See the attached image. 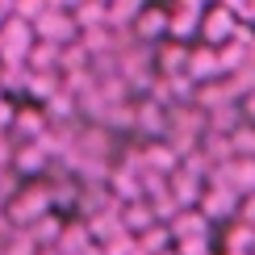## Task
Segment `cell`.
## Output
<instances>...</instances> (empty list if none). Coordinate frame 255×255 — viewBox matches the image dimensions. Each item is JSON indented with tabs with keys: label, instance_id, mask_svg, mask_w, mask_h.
<instances>
[{
	"label": "cell",
	"instance_id": "cell-25",
	"mask_svg": "<svg viewBox=\"0 0 255 255\" xmlns=\"http://www.w3.org/2000/svg\"><path fill=\"white\" fill-rule=\"evenodd\" d=\"M239 21H243V25H255V0H247V8L239 13Z\"/></svg>",
	"mask_w": 255,
	"mask_h": 255
},
{
	"label": "cell",
	"instance_id": "cell-10",
	"mask_svg": "<svg viewBox=\"0 0 255 255\" xmlns=\"http://www.w3.org/2000/svg\"><path fill=\"white\" fill-rule=\"evenodd\" d=\"M155 71H159L163 80H172V76H188V46L172 42V46L155 50Z\"/></svg>",
	"mask_w": 255,
	"mask_h": 255
},
{
	"label": "cell",
	"instance_id": "cell-29",
	"mask_svg": "<svg viewBox=\"0 0 255 255\" xmlns=\"http://www.w3.org/2000/svg\"><path fill=\"white\" fill-rule=\"evenodd\" d=\"M13 4H17V0H0V8H8V13H13Z\"/></svg>",
	"mask_w": 255,
	"mask_h": 255
},
{
	"label": "cell",
	"instance_id": "cell-17",
	"mask_svg": "<svg viewBox=\"0 0 255 255\" xmlns=\"http://www.w3.org/2000/svg\"><path fill=\"white\" fill-rule=\"evenodd\" d=\"M71 21H76L80 34L84 29H101L105 21H109V4H101V0H80V8L71 13Z\"/></svg>",
	"mask_w": 255,
	"mask_h": 255
},
{
	"label": "cell",
	"instance_id": "cell-1",
	"mask_svg": "<svg viewBox=\"0 0 255 255\" xmlns=\"http://www.w3.org/2000/svg\"><path fill=\"white\" fill-rule=\"evenodd\" d=\"M50 209H55V205H50V188H46V184H34V188L17 193V197L4 205V222H8L13 230H29L34 222L46 218Z\"/></svg>",
	"mask_w": 255,
	"mask_h": 255
},
{
	"label": "cell",
	"instance_id": "cell-19",
	"mask_svg": "<svg viewBox=\"0 0 255 255\" xmlns=\"http://www.w3.org/2000/svg\"><path fill=\"white\" fill-rule=\"evenodd\" d=\"M71 113H76V97L59 88L55 97L46 101V122H50V126H67V122H71Z\"/></svg>",
	"mask_w": 255,
	"mask_h": 255
},
{
	"label": "cell",
	"instance_id": "cell-18",
	"mask_svg": "<svg viewBox=\"0 0 255 255\" xmlns=\"http://www.w3.org/2000/svg\"><path fill=\"white\" fill-rule=\"evenodd\" d=\"M59 50L63 46H50V42H34V46H29V59H25V67L29 71H59Z\"/></svg>",
	"mask_w": 255,
	"mask_h": 255
},
{
	"label": "cell",
	"instance_id": "cell-16",
	"mask_svg": "<svg viewBox=\"0 0 255 255\" xmlns=\"http://www.w3.org/2000/svg\"><path fill=\"white\" fill-rule=\"evenodd\" d=\"M122 226L130 230V235H146V230L155 226V214H151V205L146 201H134V205H122Z\"/></svg>",
	"mask_w": 255,
	"mask_h": 255
},
{
	"label": "cell",
	"instance_id": "cell-20",
	"mask_svg": "<svg viewBox=\"0 0 255 255\" xmlns=\"http://www.w3.org/2000/svg\"><path fill=\"white\" fill-rule=\"evenodd\" d=\"M138 247H142L146 255H163V251H172V230H167V226H151L146 235H138Z\"/></svg>",
	"mask_w": 255,
	"mask_h": 255
},
{
	"label": "cell",
	"instance_id": "cell-24",
	"mask_svg": "<svg viewBox=\"0 0 255 255\" xmlns=\"http://www.w3.org/2000/svg\"><path fill=\"white\" fill-rule=\"evenodd\" d=\"M50 8H55V13H76L80 8V0H46Z\"/></svg>",
	"mask_w": 255,
	"mask_h": 255
},
{
	"label": "cell",
	"instance_id": "cell-5",
	"mask_svg": "<svg viewBox=\"0 0 255 255\" xmlns=\"http://www.w3.org/2000/svg\"><path fill=\"white\" fill-rule=\"evenodd\" d=\"M167 193L176 197V205L180 209H193V205H201V197H205V180H201L197 172H172L167 176Z\"/></svg>",
	"mask_w": 255,
	"mask_h": 255
},
{
	"label": "cell",
	"instance_id": "cell-28",
	"mask_svg": "<svg viewBox=\"0 0 255 255\" xmlns=\"http://www.w3.org/2000/svg\"><path fill=\"white\" fill-rule=\"evenodd\" d=\"M8 17H13V13H8V8H0V29H4V21H8Z\"/></svg>",
	"mask_w": 255,
	"mask_h": 255
},
{
	"label": "cell",
	"instance_id": "cell-15",
	"mask_svg": "<svg viewBox=\"0 0 255 255\" xmlns=\"http://www.w3.org/2000/svg\"><path fill=\"white\" fill-rule=\"evenodd\" d=\"M13 130H17L21 138H25V142H38V138L50 130V122H46V113H38V109H17Z\"/></svg>",
	"mask_w": 255,
	"mask_h": 255
},
{
	"label": "cell",
	"instance_id": "cell-22",
	"mask_svg": "<svg viewBox=\"0 0 255 255\" xmlns=\"http://www.w3.org/2000/svg\"><path fill=\"white\" fill-rule=\"evenodd\" d=\"M13 118H17V109H13V105H8L4 97H0V134L13 130Z\"/></svg>",
	"mask_w": 255,
	"mask_h": 255
},
{
	"label": "cell",
	"instance_id": "cell-7",
	"mask_svg": "<svg viewBox=\"0 0 255 255\" xmlns=\"http://www.w3.org/2000/svg\"><path fill=\"white\" fill-rule=\"evenodd\" d=\"M142 163H146V172H155V176H172V172H180V155H176L167 142H159V138L142 146Z\"/></svg>",
	"mask_w": 255,
	"mask_h": 255
},
{
	"label": "cell",
	"instance_id": "cell-30",
	"mask_svg": "<svg viewBox=\"0 0 255 255\" xmlns=\"http://www.w3.org/2000/svg\"><path fill=\"white\" fill-rule=\"evenodd\" d=\"M38 255H59V251H38Z\"/></svg>",
	"mask_w": 255,
	"mask_h": 255
},
{
	"label": "cell",
	"instance_id": "cell-14",
	"mask_svg": "<svg viewBox=\"0 0 255 255\" xmlns=\"http://www.w3.org/2000/svg\"><path fill=\"white\" fill-rule=\"evenodd\" d=\"M25 235L34 239V247H38V251H55V247H59V235H63V222H59L55 214H46L42 222H34Z\"/></svg>",
	"mask_w": 255,
	"mask_h": 255
},
{
	"label": "cell",
	"instance_id": "cell-23",
	"mask_svg": "<svg viewBox=\"0 0 255 255\" xmlns=\"http://www.w3.org/2000/svg\"><path fill=\"white\" fill-rule=\"evenodd\" d=\"M239 113H243V118H247V126L255 122V88L247 92V97H243V105H239Z\"/></svg>",
	"mask_w": 255,
	"mask_h": 255
},
{
	"label": "cell",
	"instance_id": "cell-33",
	"mask_svg": "<svg viewBox=\"0 0 255 255\" xmlns=\"http://www.w3.org/2000/svg\"><path fill=\"white\" fill-rule=\"evenodd\" d=\"M0 97H4V92H0Z\"/></svg>",
	"mask_w": 255,
	"mask_h": 255
},
{
	"label": "cell",
	"instance_id": "cell-34",
	"mask_svg": "<svg viewBox=\"0 0 255 255\" xmlns=\"http://www.w3.org/2000/svg\"><path fill=\"white\" fill-rule=\"evenodd\" d=\"M230 255H235V251H230Z\"/></svg>",
	"mask_w": 255,
	"mask_h": 255
},
{
	"label": "cell",
	"instance_id": "cell-3",
	"mask_svg": "<svg viewBox=\"0 0 255 255\" xmlns=\"http://www.w3.org/2000/svg\"><path fill=\"white\" fill-rule=\"evenodd\" d=\"M167 126H172V109H163L159 101H138L134 105V130L138 134H146V138H159L163 134L167 138Z\"/></svg>",
	"mask_w": 255,
	"mask_h": 255
},
{
	"label": "cell",
	"instance_id": "cell-8",
	"mask_svg": "<svg viewBox=\"0 0 255 255\" xmlns=\"http://www.w3.org/2000/svg\"><path fill=\"white\" fill-rule=\"evenodd\" d=\"M167 230H172V243H184V239H205L209 222L201 209H180V214L167 222Z\"/></svg>",
	"mask_w": 255,
	"mask_h": 255
},
{
	"label": "cell",
	"instance_id": "cell-31",
	"mask_svg": "<svg viewBox=\"0 0 255 255\" xmlns=\"http://www.w3.org/2000/svg\"><path fill=\"white\" fill-rule=\"evenodd\" d=\"M163 255H176V247H172V251H163Z\"/></svg>",
	"mask_w": 255,
	"mask_h": 255
},
{
	"label": "cell",
	"instance_id": "cell-12",
	"mask_svg": "<svg viewBox=\"0 0 255 255\" xmlns=\"http://www.w3.org/2000/svg\"><path fill=\"white\" fill-rule=\"evenodd\" d=\"M201 17H205V8H176V13H172V21H167V38L184 46V42L201 29Z\"/></svg>",
	"mask_w": 255,
	"mask_h": 255
},
{
	"label": "cell",
	"instance_id": "cell-13",
	"mask_svg": "<svg viewBox=\"0 0 255 255\" xmlns=\"http://www.w3.org/2000/svg\"><path fill=\"white\" fill-rule=\"evenodd\" d=\"M167 21H172V13H159V8H142V13L134 17V34L138 42H159L167 34Z\"/></svg>",
	"mask_w": 255,
	"mask_h": 255
},
{
	"label": "cell",
	"instance_id": "cell-4",
	"mask_svg": "<svg viewBox=\"0 0 255 255\" xmlns=\"http://www.w3.org/2000/svg\"><path fill=\"white\" fill-rule=\"evenodd\" d=\"M235 29H239V17L230 13V8H222V4H214L205 17H201V34L209 38V46H214V50L226 46V42L235 38Z\"/></svg>",
	"mask_w": 255,
	"mask_h": 255
},
{
	"label": "cell",
	"instance_id": "cell-21",
	"mask_svg": "<svg viewBox=\"0 0 255 255\" xmlns=\"http://www.w3.org/2000/svg\"><path fill=\"white\" fill-rule=\"evenodd\" d=\"M42 13H50L46 0H17V4H13V17H17V21H25V25H34Z\"/></svg>",
	"mask_w": 255,
	"mask_h": 255
},
{
	"label": "cell",
	"instance_id": "cell-27",
	"mask_svg": "<svg viewBox=\"0 0 255 255\" xmlns=\"http://www.w3.org/2000/svg\"><path fill=\"white\" fill-rule=\"evenodd\" d=\"M205 0H180V8H201Z\"/></svg>",
	"mask_w": 255,
	"mask_h": 255
},
{
	"label": "cell",
	"instance_id": "cell-2",
	"mask_svg": "<svg viewBox=\"0 0 255 255\" xmlns=\"http://www.w3.org/2000/svg\"><path fill=\"white\" fill-rule=\"evenodd\" d=\"M76 34L80 29H76V21H71V13H55V8H50V13H42L34 21V38L50 42V46H71Z\"/></svg>",
	"mask_w": 255,
	"mask_h": 255
},
{
	"label": "cell",
	"instance_id": "cell-32",
	"mask_svg": "<svg viewBox=\"0 0 255 255\" xmlns=\"http://www.w3.org/2000/svg\"><path fill=\"white\" fill-rule=\"evenodd\" d=\"M101 4H109V0H101Z\"/></svg>",
	"mask_w": 255,
	"mask_h": 255
},
{
	"label": "cell",
	"instance_id": "cell-9",
	"mask_svg": "<svg viewBox=\"0 0 255 255\" xmlns=\"http://www.w3.org/2000/svg\"><path fill=\"white\" fill-rule=\"evenodd\" d=\"M235 205H243V197H235L230 188H222V184H209L205 197H201V214L205 218H230Z\"/></svg>",
	"mask_w": 255,
	"mask_h": 255
},
{
	"label": "cell",
	"instance_id": "cell-26",
	"mask_svg": "<svg viewBox=\"0 0 255 255\" xmlns=\"http://www.w3.org/2000/svg\"><path fill=\"white\" fill-rule=\"evenodd\" d=\"M218 4H222V8H230V13H235V17H239V13H243V8H247V0H218Z\"/></svg>",
	"mask_w": 255,
	"mask_h": 255
},
{
	"label": "cell",
	"instance_id": "cell-6",
	"mask_svg": "<svg viewBox=\"0 0 255 255\" xmlns=\"http://www.w3.org/2000/svg\"><path fill=\"white\" fill-rule=\"evenodd\" d=\"M188 80L197 84H214L222 80V63H218V50L214 46H201V50H188Z\"/></svg>",
	"mask_w": 255,
	"mask_h": 255
},
{
	"label": "cell",
	"instance_id": "cell-11",
	"mask_svg": "<svg viewBox=\"0 0 255 255\" xmlns=\"http://www.w3.org/2000/svg\"><path fill=\"white\" fill-rule=\"evenodd\" d=\"M13 167H17V172H25V176H42L50 167V155L42 151V142H21L17 151H13Z\"/></svg>",
	"mask_w": 255,
	"mask_h": 255
}]
</instances>
